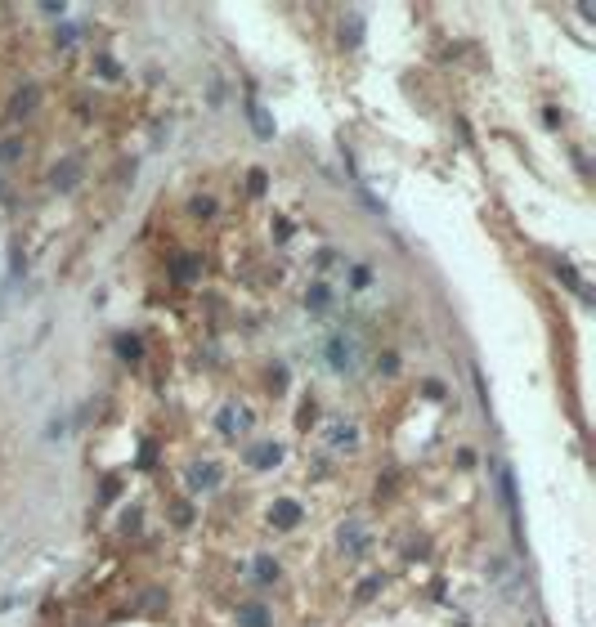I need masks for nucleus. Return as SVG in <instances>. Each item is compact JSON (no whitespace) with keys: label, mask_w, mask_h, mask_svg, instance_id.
<instances>
[{"label":"nucleus","mask_w":596,"mask_h":627,"mask_svg":"<svg viewBox=\"0 0 596 627\" xmlns=\"http://www.w3.org/2000/svg\"><path fill=\"white\" fill-rule=\"evenodd\" d=\"M238 623L242 627H270V609L265 605H238Z\"/></svg>","instance_id":"0eeeda50"},{"label":"nucleus","mask_w":596,"mask_h":627,"mask_svg":"<svg viewBox=\"0 0 596 627\" xmlns=\"http://www.w3.org/2000/svg\"><path fill=\"white\" fill-rule=\"evenodd\" d=\"M327 354H332V367H336V372H350V367H355V354H350L345 341H332V346H327Z\"/></svg>","instance_id":"6e6552de"},{"label":"nucleus","mask_w":596,"mask_h":627,"mask_svg":"<svg viewBox=\"0 0 596 627\" xmlns=\"http://www.w3.org/2000/svg\"><path fill=\"white\" fill-rule=\"evenodd\" d=\"M247 189L255 193V198H260V193H265V170H251V179H247Z\"/></svg>","instance_id":"2eb2a0df"},{"label":"nucleus","mask_w":596,"mask_h":627,"mask_svg":"<svg viewBox=\"0 0 596 627\" xmlns=\"http://www.w3.org/2000/svg\"><path fill=\"white\" fill-rule=\"evenodd\" d=\"M255 578H265V583H270V578H278V560L260 556V560H255Z\"/></svg>","instance_id":"9b49d317"},{"label":"nucleus","mask_w":596,"mask_h":627,"mask_svg":"<svg viewBox=\"0 0 596 627\" xmlns=\"http://www.w3.org/2000/svg\"><path fill=\"white\" fill-rule=\"evenodd\" d=\"M220 430H224V435H238V430H247V412H242L238 403L220 408Z\"/></svg>","instance_id":"423d86ee"},{"label":"nucleus","mask_w":596,"mask_h":627,"mask_svg":"<svg viewBox=\"0 0 596 627\" xmlns=\"http://www.w3.org/2000/svg\"><path fill=\"white\" fill-rule=\"evenodd\" d=\"M376 592H381V578H363V583H359V592H355V596H359V600H372Z\"/></svg>","instance_id":"f8f14e48"},{"label":"nucleus","mask_w":596,"mask_h":627,"mask_svg":"<svg viewBox=\"0 0 596 627\" xmlns=\"http://www.w3.org/2000/svg\"><path fill=\"white\" fill-rule=\"evenodd\" d=\"M251 108V121H255V126H260V134H274V126H270V117H265L260 113V103H247Z\"/></svg>","instance_id":"ddd939ff"},{"label":"nucleus","mask_w":596,"mask_h":627,"mask_svg":"<svg viewBox=\"0 0 596 627\" xmlns=\"http://www.w3.org/2000/svg\"><path fill=\"white\" fill-rule=\"evenodd\" d=\"M270 520H274V528H296L300 524V507L296 502H274V511H270Z\"/></svg>","instance_id":"f03ea898"},{"label":"nucleus","mask_w":596,"mask_h":627,"mask_svg":"<svg viewBox=\"0 0 596 627\" xmlns=\"http://www.w3.org/2000/svg\"><path fill=\"white\" fill-rule=\"evenodd\" d=\"M359 533H363V528H359V524H350V528H341V547H350V551H355V547H359Z\"/></svg>","instance_id":"4468645a"},{"label":"nucleus","mask_w":596,"mask_h":627,"mask_svg":"<svg viewBox=\"0 0 596 627\" xmlns=\"http://www.w3.org/2000/svg\"><path fill=\"white\" fill-rule=\"evenodd\" d=\"M278 457H283V448H278V444H255V448L247 452V462L255 466V471H270V466H278Z\"/></svg>","instance_id":"7ed1b4c3"},{"label":"nucleus","mask_w":596,"mask_h":627,"mask_svg":"<svg viewBox=\"0 0 596 627\" xmlns=\"http://www.w3.org/2000/svg\"><path fill=\"white\" fill-rule=\"evenodd\" d=\"M189 484L202 488V493H206V488H220V466H193V471H189Z\"/></svg>","instance_id":"20e7f679"},{"label":"nucleus","mask_w":596,"mask_h":627,"mask_svg":"<svg viewBox=\"0 0 596 627\" xmlns=\"http://www.w3.org/2000/svg\"><path fill=\"white\" fill-rule=\"evenodd\" d=\"M193 211H198V215H211L215 202H211V198H198V202H193Z\"/></svg>","instance_id":"dca6fc26"},{"label":"nucleus","mask_w":596,"mask_h":627,"mask_svg":"<svg viewBox=\"0 0 596 627\" xmlns=\"http://www.w3.org/2000/svg\"><path fill=\"white\" fill-rule=\"evenodd\" d=\"M170 274H175L179 282H198L202 278V260H198V255H179V260L170 265Z\"/></svg>","instance_id":"39448f33"},{"label":"nucleus","mask_w":596,"mask_h":627,"mask_svg":"<svg viewBox=\"0 0 596 627\" xmlns=\"http://www.w3.org/2000/svg\"><path fill=\"white\" fill-rule=\"evenodd\" d=\"M54 184H58V189H72V184H77V162H68L63 170H54Z\"/></svg>","instance_id":"9d476101"},{"label":"nucleus","mask_w":596,"mask_h":627,"mask_svg":"<svg viewBox=\"0 0 596 627\" xmlns=\"http://www.w3.org/2000/svg\"><path fill=\"white\" fill-rule=\"evenodd\" d=\"M117 350H121V359H139V336H117Z\"/></svg>","instance_id":"1a4fd4ad"},{"label":"nucleus","mask_w":596,"mask_h":627,"mask_svg":"<svg viewBox=\"0 0 596 627\" xmlns=\"http://www.w3.org/2000/svg\"><path fill=\"white\" fill-rule=\"evenodd\" d=\"M497 484H502V502H507V511H511V524H516V538H520V502H516V475L507 471H497Z\"/></svg>","instance_id":"f257e3e1"}]
</instances>
